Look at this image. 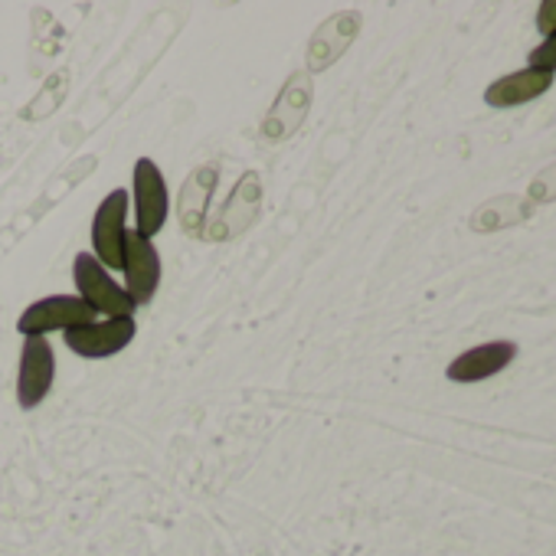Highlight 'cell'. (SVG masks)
Here are the masks:
<instances>
[{
    "instance_id": "6da1fadb",
    "label": "cell",
    "mask_w": 556,
    "mask_h": 556,
    "mask_svg": "<svg viewBox=\"0 0 556 556\" xmlns=\"http://www.w3.org/2000/svg\"><path fill=\"white\" fill-rule=\"evenodd\" d=\"M73 278H76V292L79 299L96 308V315L105 318H135V302L128 299V292L115 282V278L99 265V258L92 252H79L73 262Z\"/></svg>"
},
{
    "instance_id": "7a4b0ae2",
    "label": "cell",
    "mask_w": 556,
    "mask_h": 556,
    "mask_svg": "<svg viewBox=\"0 0 556 556\" xmlns=\"http://www.w3.org/2000/svg\"><path fill=\"white\" fill-rule=\"evenodd\" d=\"M131 184H135V232L151 239L164 229L170 213L167 180L151 157H141L131 170Z\"/></svg>"
},
{
    "instance_id": "3957f363",
    "label": "cell",
    "mask_w": 556,
    "mask_h": 556,
    "mask_svg": "<svg viewBox=\"0 0 556 556\" xmlns=\"http://www.w3.org/2000/svg\"><path fill=\"white\" fill-rule=\"evenodd\" d=\"M99 315L96 308H89L79 295H50V299H40L34 302L21 321H17V331L24 338H47V331H73V328H83V325H92Z\"/></svg>"
},
{
    "instance_id": "277c9868",
    "label": "cell",
    "mask_w": 556,
    "mask_h": 556,
    "mask_svg": "<svg viewBox=\"0 0 556 556\" xmlns=\"http://www.w3.org/2000/svg\"><path fill=\"white\" fill-rule=\"evenodd\" d=\"M125 216H128V190H112L92 216V255L105 271H122V249L128 232Z\"/></svg>"
},
{
    "instance_id": "5b68a950",
    "label": "cell",
    "mask_w": 556,
    "mask_h": 556,
    "mask_svg": "<svg viewBox=\"0 0 556 556\" xmlns=\"http://www.w3.org/2000/svg\"><path fill=\"white\" fill-rule=\"evenodd\" d=\"M122 271H125V292L135 305H151L161 286V255L151 239L138 236L135 229L125 232L122 249Z\"/></svg>"
},
{
    "instance_id": "8992f818",
    "label": "cell",
    "mask_w": 556,
    "mask_h": 556,
    "mask_svg": "<svg viewBox=\"0 0 556 556\" xmlns=\"http://www.w3.org/2000/svg\"><path fill=\"white\" fill-rule=\"evenodd\" d=\"M56 380V357L47 338H24L21 374H17V403L21 409H37Z\"/></svg>"
},
{
    "instance_id": "52a82bcc",
    "label": "cell",
    "mask_w": 556,
    "mask_h": 556,
    "mask_svg": "<svg viewBox=\"0 0 556 556\" xmlns=\"http://www.w3.org/2000/svg\"><path fill=\"white\" fill-rule=\"evenodd\" d=\"M135 318H105V321H92L83 328H73L63 334L66 348L76 351L86 361H105L122 354L131 341H135Z\"/></svg>"
},
{
    "instance_id": "ba28073f",
    "label": "cell",
    "mask_w": 556,
    "mask_h": 556,
    "mask_svg": "<svg viewBox=\"0 0 556 556\" xmlns=\"http://www.w3.org/2000/svg\"><path fill=\"white\" fill-rule=\"evenodd\" d=\"M517 357V344L514 341H488V344H478L465 354H458L445 377L452 383H478V380H488L501 370H507Z\"/></svg>"
},
{
    "instance_id": "9c48e42d",
    "label": "cell",
    "mask_w": 556,
    "mask_h": 556,
    "mask_svg": "<svg viewBox=\"0 0 556 556\" xmlns=\"http://www.w3.org/2000/svg\"><path fill=\"white\" fill-rule=\"evenodd\" d=\"M549 86H553V73L520 70V73H510V76L491 83L484 89V102L491 109H514V105H527V102L540 99L543 92H549Z\"/></svg>"
},
{
    "instance_id": "30bf717a",
    "label": "cell",
    "mask_w": 556,
    "mask_h": 556,
    "mask_svg": "<svg viewBox=\"0 0 556 556\" xmlns=\"http://www.w3.org/2000/svg\"><path fill=\"white\" fill-rule=\"evenodd\" d=\"M216 180H219V167L216 164H203V167H197L184 180L180 197H177V216H180L184 232H193V236L200 232L206 206H210V197L216 190Z\"/></svg>"
},
{
    "instance_id": "8fae6325",
    "label": "cell",
    "mask_w": 556,
    "mask_h": 556,
    "mask_svg": "<svg viewBox=\"0 0 556 556\" xmlns=\"http://www.w3.org/2000/svg\"><path fill=\"white\" fill-rule=\"evenodd\" d=\"M357 30H361V17L357 14H338L325 27H318V34L312 37V47H308V70L312 73L328 70L351 47Z\"/></svg>"
},
{
    "instance_id": "7c38bea8",
    "label": "cell",
    "mask_w": 556,
    "mask_h": 556,
    "mask_svg": "<svg viewBox=\"0 0 556 556\" xmlns=\"http://www.w3.org/2000/svg\"><path fill=\"white\" fill-rule=\"evenodd\" d=\"M533 203L523 197H494L488 203H481L471 213V229L475 232H497V229H510L517 223H523L530 216Z\"/></svg>"
},
{
    "instance_id": "4fadbf2b",
    "label": "cell",
    "mask_w": 556,
    "mask_h": 556,
    "mask_svg": "<svg viewBox=\"0 0 556 556\" xmlns=\"http://www.w3.org/2000/svg\"><path fill=\"white\" fill-rule=\"evenodd\" d=\"M252 210H258V177H255V174H249V177L232 190L226 210L219 213V223H216V226H226V229L219 232V239L232 236L236 229H245V226L252 223V216H255Z\"/></svg>"
},
{
    "instance_id": "5bb4252c",
    "label": "cell",
    "mask_w": 556,
    "mask_h": 556,
    "mask_svg": "<svg viewBox=\"0 0 556 556\" xmlns=\"http://www.w3.org/2000/svg\"><path fill=\"white\" fill-rule=\"evenodd\" d=\"M530 203H553L556 200V164H549L546 170H540L530 184V193H527Z\"/></svg>"
},
{
    "instance_id": "9a60e30c",
    "label": "cell",
    "mask_w": 556,
    "mask_h": 556,
    "mask_svg": "<svg viewBox=\"0 0 556 556\" xmlns=\"http://www.w3.org/2000/svg\"><path fill=\"white\" fill-rule=\"evenodd\" d=\"M530 70L556 73V34H549L546 43H540V47L530 53Z\"/></svg>"
},
{
    "instance_id": "2e32d148",
    "label": "cell",
    "mask_w": 556,
    "mask_h": 556,
    "mask_svg": "<svg viewBox=\"0 0 556 556\" xmlns=\"http://www.w3.org/2000/svg\"><path fill=\"white\" fill-rule=\"evenodd\" d=\"M536 27H540V34H556V0H549V4H540V11H536Z\"/></svg>"
}]
</instances>
